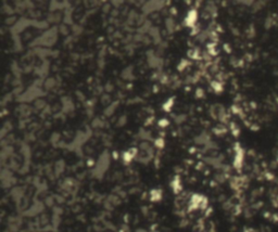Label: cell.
<instances>
[{
	"label": "cell",
	"instance_id": "6da1fadb",
	"mask_svg": "<svg viewBox=\"0 0 278 232\" xmlns=\"http://www.w3.org/2000/svg\"><path fill=\"white\" fill-rule=\"evenodd\" d=\"M197 17H198L197 11L190 10L188 12V14H187L186 19H185L186 25H188V26H193L194 23H196V21H197Z\"/></svg>",
	"mask_w": 278,
	"mask_h": 232
},
{
	"label": "cell",
	"instance_id": "7a4b0ae2",
	"mask_svg": "<svg viewBox=\"0 0 278 232\" xmlns=\"http://www.w3.org/2000/svg\"><path fill=\"white\" fill-rule=\"evenodd\" d=\"M152 201H159L160 199H161V192L159 191V190H154L153 192H152Z\"/></svg>",
	"mask_w": 278,
	"mask_h": 232
},
{
	"label": "cell",
	"instance_id": "5b68a950",
	"mask_svg": "<svg viewBox=\"0 0 278 232\" xmlns=\"http://www.w3.org/2000/svg\"><path fill=\"white\" fill-rule=\"evenodd\" d=\"M163 143H164V141H163L162 139H158V140L155 141V146H158L159 148H163V146H164Z\"/></svg>",
	"mask_w": 278,
	"mask_h": 232
},
{
	"label": "cell",
	"instance_id": "3957f363",
	"mask_svg": "<svg viewBox=\"0 0 278 232\" xmlns=\"http://www.w3.org/2000/svg\"><path fill=\"white\" fill-rule=\"evenodd\" d=\"M172 104H173V99H171V100L168 101L166 104H164V106H163V108H164V110H166V111H170L171 108H172Z\"/></svg>",
	"mask_w": 278,
	"mask_h": 232
},
{
	"label": "cell",
	"instance_id": "8992f818",
	"mask_svg": "<svg viewBox=\"0 0 278 232\" xmlns=\"http://www.w3.org/2000/svg\"><path fill=\"white\" fill-rule=\"evenodd\" d=\"M197 96H198V97H202V96H203V90L202 89H198L197 90Z\"/></svg>",
	"mask_w": 278,
	"mask_h": 232
},
{
	"label": "cell",
	"instance_id": "277c9868",
	"mask_svg": "<svg viewBox=\"0 0 278 232\" xmlns=\"http://www.w3.org/2000/svg\"><path fill=\"white\" fill-rule=\"evenodd\" d=\"M159 125L161 127H166L168 125V119H161V121H159Z\"/></svg>",
	"mask_w": 278,
	"mask_h": 232
}]
</instances>
